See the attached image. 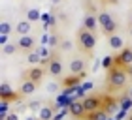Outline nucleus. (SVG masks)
Returning a JSON list of instances; mask_svg holds the SVG:
<instances>
[{
    "label": "nucleus",
    "mask_w": 132,
    "mask_h": 120,
    "mask_svg": "<svg viewBox=\"0 0 132 120\" xmlns=\"http://www.w3.org/2000/svg\"><path fill=\"white\" fill-rule=\"evenodd\" d=\"M128 120H132V113H130V115H128Z\"/></svg>",
    "instance_id": "36"
},
{
    "label": "nucleus",
    "mask_w": 132,
    "mask_h": 120,
    "mask_svg": "<svg viewBox=\"0 0 132 120\" xmlns=\"http://www.w3.org/2000/svg\"><path fill=\"white\" fill-rule=\"evenodd\" d=\"M102 68L110 71L111 68H115V56H104V60H102Z\"/></svg>",
    "instance_id": "24"
},
{
    "label": "nucleus",
    "mask_w": 132,
    "mask_h": 120,
    "mask_svg": "<svg viewBox=\"0 0 132 120\" xmlns=\"http://www.w3.org/2000/svg\"><path fill=\"white\" fill-rule=\"evenodd\" d=\"M130 36H132V26H130Z\"/></svg>",
    "instance_id": "37"
},
{
    "label": "nucleus",
    "mask_w": 132,
    "mask_h": 120,
    "mask_svg": "<svg viewBox=\"0 0 132 120\" xmlns=\"http://www.w3.org/2000/svg\"><path fill=\"white\" fill-rule=\"evenodd\" d=\"M102 109H104L108 115H113V113H117L121 107H119V98H113V96L106 94L104 96V101H102Z\"/></svg>",
    "instance_id": "6"
},
{
    "label": "nucleus",
    "mask_w": 132,
    "mask_h": 120,
    "mask_svg": "<svg viewBox=\"0 0 132 120\" xmlns=\"http://www.w3.org/2000/svg\"><path fill=\"white\" fill-rule=\"evenodd\" d=\"M0 45H8V36H4V34H0Z\"/></svg>",
    "instance_id": "29"
},
{
    "label": "nucleus",
    "mask_w": 132,
    "mask_h": 120,
    "mask_svg": "<svg viewBox=\"0 0 132 120\" xmlns=\"http://www.w3.org/2000/svg\"><path fill=\"white\" fill-rule=\"evenodd\" d=\"M27 60H28L32 66H40V64H42V56H40V53L36 51V49L30 51V53H27Z\"/></svg>",
    "instance_id": "19"
},
{
    "label": "nucleus",
    "mask_w": 132,
    "mask_h": 120,
    "mask_svg": "<svg viewBox=\"0 0 132 120\" xmlns=\"http://www.w3.org/2000/svg\"><path fill=\"white\" fill-rule=\"evenodd\" d=\"M25 120H40V118H36V116H27Z\"/></svg>",
    "instance_id": "33"
},
{
    "label": "nucleus",
    "mask_w": 132,
    "mask_h": 120,
    "mask_svg": "<svg viewBox=\"0 0 132 120\" xmlns=\"http://www.w3.org/2000/svg\"><path fill=\"white\" fill-rule=\"evenodd\" d=\"M77 45H79V49L83 53H91L96 47V36L93 32H89V30H85V28H81L77 32Z\"/></svg>",
    "instance_id": "2"
},
{
    "label": "nucleus",
    "mask_w": 132,
    "mask_h": 120,
    "mask_svg": "<svg viewBox=\"0 0 132 120\" xmlns=\"http://www.w3.org/2000/svg\"><path fill=\"white\" fill-rule=\"evenodd\" d=\"M19 98H21V94H15L13 88L10 86V83L2 81V85H0V99H6V101H10V103H13V101H17Z\"/></svg>",
    "instance_id": "4"
},
{
    "label": "nucleus",
    "mask_w": 132,
    "mask_h": 120,
    "mask_svg": "<svg viewBox=\"0 0 132 120\" xmlns=\"http://www.w3.org/2000/svg\"><path fill=\"white\" fill-rule=\"evenodd\" d=\"M125 115H127V111H119V113H117V120H121Z\"/></svg>",
    "instance_id": "32"
},
{
    "label": "nucleus",
    "mask_w": 132,
    "mask_h": 120,
    "mask_svg": "<svg viewBox=\"0 0 132 120\" xmlns=\"http://www.w3.org/2000/svg\"><path fill=\"white\" fill-rule=\"evenodd\" d=\"M72 47H74V43H72L70 39H62V43H61V49L62 51H70Z\"/></svg>",
    "instance_id": "28"
},
{
    "label": "nucleus",
    "mask_w": 132,
    "mask_h": 120,
    "mask_svg": "<svg viewBox=\"0 0 132 120\" xmlns=\"http://www.w3.org/2000/svg\"><path fill=\"white\" fill-rule=\"evenodd\" d=\"M128 75H130V73H128L127 68H119V66L111 68L110 71H108V77H106L108 90L115 92V90L125 88V85H127V81H128Z\"/></svg>",
    "instance_id": "1"
},
{
    "label": "nucleus",
    "mask_w": 132,
    "mask_h": 120,
    "mask_svg": "<svg viewBox=\"0 0 132 120\" xmlns=\"http://www.w3.org/2000/svg\"><path fill=\"white\" fill-rule=\"evenodd\" d=\"M102 101H104V96H87L83 99V107H85V113L91 115V113L102 109Z\"/></svg>",
    "instance_id": "3"
},
{
    "label": "nucleus",
    "mask_w": 132,
    "mask_h": 120,
    "mask_svg": "<svg viewBox=\"0 0 132 120\" xmlns=\"http://www.w3.org/2000/svg\"><path fill=\"white\" fill-rule=\"evenodd\" d=\"M45 75V68H40V66H34V68L28 69V81L36 83V85H40V81L44 79Z\"/></svg>",
    "instance_id": "11"
},
{
    "label": "nucleus",
    "mask_w": 132,
    "mask_h": 120,
    "mask_svg": "<svg viewBox=\"0 0 132 120\" xmlns=\"http://www.w3.org/2000/svg\"><path fill=\"white\" fill-rule=\"evenodd\" d=\"M130 26H132V13H130Z\"/></svg>",
    "instance_id": "35"
},
{
    "label": "nucleus",
    "mask_w": 132,
    "mask_h": 120,
    "mask_svg": "<svg viewBox=\"0 0 132 120\" xmlns=\"http://www.w3.org/2000/svg\"><path fill=\"white\" fill-rule=\"evenodd\" d=\"M38 118L40 120H53V118H55L53 107H42V109L38 111Z\"/></svg>",
    "instance_id": "16"
},
{
    "label": "nucleus",
    "mask_w": 132,
    "mask_h": 120,
    "mask_svg": "<svg viewBox=\"0 0 132 120\" xmlns=\"http://www.w3.org/2000/svg\"><path fill=\"white\" fill-rule=\"evenodd\" d=\"M87 120H110V115L104 109H98V111L91 113V115H87Z\"/></svg>",
    "instance_id": "18"
},
{
    "label": "nucleus",
    "mask_w": 132,
    "mask_h": 120,
    "mask_svg": "<svg viewBox=\"0 0 132 120\" xmlns=\"http://www.w3.org/2000/svg\"><path fill=\"white\" fill-rule=\"evenodd\" d=\"M81 28H85V30H89V32L94 34V32H96V28H98V17L87 13L85 17H83V26Z\"/></svg>",
    "instance_id": "10"
},
{
    "label": "nucleus",
    "mask_w": 132,
    "mask_h": 120,
    "mask_svg": "<svg viewBox=\"0 0 132 120\" xmlns=\"http://www.w3.org/2000/svg\"><path fill=\"white\" fill-rule=\"evenodd\" d=\"M6 120H19V116H17V113H10V115L6 116Z\"/></svg>",
    "instance_id": "30"
},
{
    "label": "nucleus",
    "mask_w": 132,
    "mask_h": 120,
    "mask_svg": "<svg viewBox=\"0 0 132 120\" xmlns=\"http://www.w3.org/2000/svg\"><path fill=\"white\" fill-rule=\"evenodd\" d=\"M19 51V47H17V43H8L2 47V53L4 55H15V53Z\"/></svg>",
    "instance_id": "25"
},
{
    "label": "nucleus",
    "mask_w": 132,
    "mask_h": 120,
    "mask_svg": "<svg viewBox=\"0 0 132 120\" xmlns=\"http://www.w3.org/2000/svg\"><path fill=\"white\" fill-rule=\"evenodd\" d=\"M27 17H28V21H30V23H36L38 19H42V11L38 8H30V9H28V13H27Z\"/></svg>",
    "instance_id": "23"
},
{
    "label": "nucleus",
    "mask_w": 132,
    "mask_h": 120,
    "mask_svg": "<svg viewBox=\"0 0 132 120\" xmlns=\"http://www.w3.org/2000/svg\"><path fill=\"white\" fill-rule=\"evenodd\" d=\"M68 113L74 118H81L83 115H87L85 107H83V101H70L68 103Z\"/></svg>",
    "instance_id": "9"
},
{
    "label": "nucleus",
    "mask_w": 132,
    "mask_h": 120,
    "mask_svg": "<svg viewBox=\"0 0 132 120\" xmlns=\"http://www.w3.org/2000/svg\"><path fill=\"white\" fill-rule=\"evenodd\" d=\"M42 101L40 99H32V101H28V109H32V111H40L42 109Z\"/></svg>",
    "instance_id": "27"
},
{
    "label": "nucleus",
    "mask_w": 132,
    "mask_h": 120,
    "mask_svg": "<svg viewBox=\"0 0 132 120\" xmlns=\"http://www.w3.org/2000/svg\"><path fill=\"white\" fill-rule=\"evenodd\" d=\"M108 43H110V49H113V51H119V53H121V51L125 49V39H123L119 34L110 36V38H108Z\"/></svg>",
    "instance_id": "12"
},
{
    "label": "nucleus",
    "mask_w": 132,
    "mask_h": 120,
    "mask_svg": "<svg viewBox=\"0 0 132 120\" xmlns=\"http://www.w3.org/2000/svg\"><path fill=\"white\" fill-rule=\"evenodd\" d=\"M108 2H115V0H108Z\"/></svg>",
    "instance_id": "38"
},
{
    "label": "nucleus",
    "mask_w": 132,
    "mask_h": 120,
    "mask_svg": "<svg viewBox=\"0 0 132 120\" xmlns=\"http://www.w3.org/2000/svg\"><path fill=\"white\" fill-rule=\"evenodd\" d=\"M17 47H19V51H25V53H30L36 49V39L32 36H19V39H17Z\"/></svg>",
    "instance_id": "7"
},
{
    "label": "nucleus",
    "mask_w": 132,
    "mask_h": 120,
    "mask_svg": "<svg viewBox=\"0 0 132 120\" xmlns=\"http://www.w3.org/2000/svg\"><path fill=\"white\" fill-rule=\"evenodd\" d=\"M128 96H130V98H132V88H130V90H128Z\"/></svg>",
    "instance_id": "34"
},
{
    "label": "nucleus",
    "mask_w": 132,
    "mask_h": 120,
    "mask_svg": "<svg viewBox=\"0 0 132 120\" xmlns=\"http://www.w3.org/2000/svg\"><path fill=\"white\" fill-rule=\"evenodd\" d=\"M36 88H38V85L27 79V81H23V83H21V86H19V94H21V96H30V94L36 92Z\"/></svg>",
    "instance_id": "14"
},
{
    "label": "nucleus",
    "mask_w": 132,
    "mask_h": 120,
    "mask_svg": "<svg viewBox=\"0 0 132 120\" xmlns=\"http://www.w3.org/2000/svg\"><path fill=\"white\" fill-rule=\"evenodd\" d=\"M47 73L53 75V77H61L62 75V62H61V58H59V56L53 55L49 66H47Z\"/></svg>",
    "instance_id": "8"
},
{
    "label": "nucleus",
    "mask_w": 132,
    "mask_h": 120,
    "mask_svg": "<svg viewBox=\"0 0 132 120\" xmlns=\"http://www.w3.org/2000/svg\"><path fill=\"white\" fill-rule=\"evenodd\" d=\"M115 32H117V23H115V21H111V23H108V25L102 26V34L108 36V38H110V36H113Z\"/></svg>",
    "instance_id": "20"
},
{
    "label": "nucleus",
    "mask_w": 132,
    "mask_h": 120,
    "mask_svg": "<svg viewBox=\"0 0 132 120\" xmlns=\"http://www.w3.org/2000/svg\"><path fill=\"white\" fill-rule=\"evenodd\" d=\"M11 30H13V26H11L10 25V23L8 21H2V23H0V34H4V36H10L11 34Z\"/></svg>",
    "instance_id": "26"
},
{
    "label": "nucleus",
    "mask_w": 132,
    "mask_h": 120,
    "mask_svg": "<svg viewBox=\"0 0 132 120\" xmlns=\"http://www.w3.org/2000/svg\"><path fill=\"white\" fill-rule=\"evenodd\" d=\"M115 66H119V68H130L132 66V49L130 47H125L115 56Z\"/></svg>",
    "instance_id": "5"
},
{
    "label": "nucleus",
    "mask_w": 132,
    "mask_h": 120,
    "mask_svg": "<svg viewBox=\"0 0 132 120\" xmlns=\"http://www.w3.org/2000/svg\"><path fill=\"white\" fill-rule=\"evenodd\" d=\"M30 28H32V23L28 19H25V21H19L15 25V32L19 36H30V34H28V32H30Z\"/></svg>",
    "instance_id": "15"
},
{
    "label": "nucleus",
    "mask_w": 132,
    "mask_h": 120,
    "mask_svg": "<svg viewBox=\"0 0 132 120\" xmlns=\"http://www.w3.org/2000/svg\"><path fill=\"white\" fill-rule=\"evenodd\" d=\"M83 75H85V73H81V75H72L70 79H64V81H62V86L68 88V86H72V85H74V86H76V85H79Z\"/></svg>",
    "instance_id": "21"
},
{
    "label": "nucleus",
    "mask_w": 132,
    "mask_h": 120,
    "mask_svg": "<svg viewBox=\"0 0 132 120\" xmlns=\"http://www.w3.org/2000/svg\"><path fill=\"white\" fill-rule=\"evenodd\" d=\"M96 17H98V25H100V28L104 26V25H108V23H111V21H113V19H111V15L108 13V11H100Z\"/></svg>",
    "instance_id": "22"
},
{
    "label": "nucleus",
    "mask_w": 132,
    "mask_h": 120,
    "mask_svg": "<svg viewBox=\"0 0 132 120\" xmlns=\"http://www.w3.org/2000/svg\"><path fill=\"white\" fill-rule=\"evenodd\" d=\"M70 73L72 75H81V73H85V62H83L81 58H74L70 62Z\"/></svg>",
    "instance_id": "13"
},
{
    "label": "nucleus",
    "mask_w": 132,
    "mask_h": 120,
    "mask_svg": "<svg viewBox=\"0 0 132 120\" xmlns=\"http://www.w3.org/2000/svg\"><path fill=\"white\" fill-rule=\"evenodd\" d=\"M57 45V38L55 36H51V39H49V47H55Z\"/></svg>",
    "instance_id": "31"
},
{
    "label": "nucleus",
    "mask_w": 132,
    "mask_h": 120,
    "mask_svg": "<svg viewBox=\"0 0 132 120\" xmlns=\"http://www.w3.org/2000/svg\"><path fill=\"white\" fill-rule=\"evenodd\" d=\"M119 107H121V111H127V113L132 109V98L128 94H125V96L119 98Z\"/></svg>",
    "instance_id": "17"
}]
</instances>
